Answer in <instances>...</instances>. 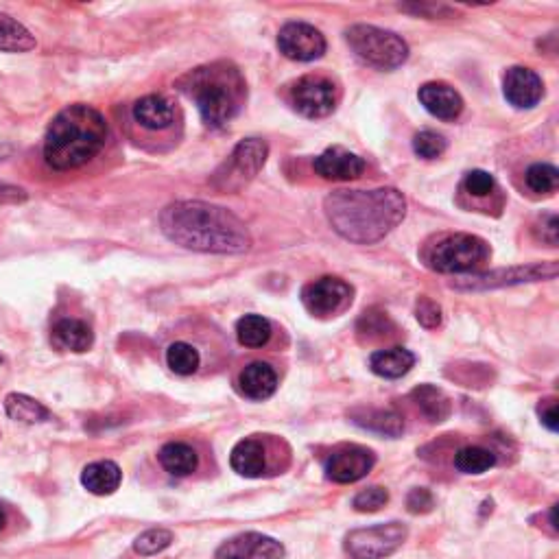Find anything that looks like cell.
<instances>
[{"mask_svg":"<svg viewBox=\"0 0 559 559\" xmlns=\"http://www.w3.org/2000/svg\"><path fill=\"white\" fill-rule=\"evenodd\" d=\"M35 49V38L27 27L7 14H0V51L3 53H27Z\"/></svg>","mask_w":559,"mask_h":559,"instance_id":"83f0119b","label":"cell"},{"mask_svg":"<svg viewBox=\"0 0 559 559\" xmlns=\"http://www.w3.org/2000/svg\"><path fill=\"white\" fill-rule=\"evenodd\" d=\"M239 389L249 400H267L276 394L278 376L273 367L263 361L249 363L239 376Z\"/></svg>","mask_w":559,"mask_h":559,"instance_id":"ac0fdd59","label":"cell"},{"mask_svg":"<svg viewBox=\"0 0 559 559\" xmlns=\"http://www.w3.org/2000/svg\"><path fill=\"white\" fill-rule=\"evenodd\" d=\"M376 457L363 446H343L326 461V477L335 483H356L370 474Z\"/></svg>","mask_w":559,"mask_h":559,"instance_id":"4fadbf2b","label":"cell"},{"mask_svg":"<svg viewBox=\"0 0 559 559\" xmlns=\"http://www.w3.org/2000/svg\"><path fill=\"white\" fill-rule=\"evenodd\" d=\"M352 422L359 424L365 431H372L378 435L398 437L404 431V422L398 413L383 411V409H356L350 413Z\"/></svg>","mask_w":559,"mask_h":559,"instance_id":"d4e9b609","label":"cell"},{"mask_svg":"<svg viewBox=\"0 0 559 559\" xmlns=\"http://www.w3.org/2000/svg\"><path fill=\"white\" fill-rule=\"evenodd\" d=\"M5 411L11 420L22 424H40L51 420L49 409H46L42 402L25 394H9L5 398Z\"/></svg>","mask_w":559,"mask_h":559,"instance_id":"4316f807","label":"cell"},{"mask_svg":"<svg viewBox=\"0 0 559 559\" xmlns=\"http://www.w3.org/2000/svg\"><path fill=\"white\" fill-rule=\"evenodd\" d=\"M352 302V287L341 278H319L302 289V304L315 317H332L346 311Z\"/></svg>","mask_w":559,"mask_h":559,"instance_id":"9c48e42d","label":"cell"},{"mask_svg":"<svg viewBox=\"0 0 559 559\" xmlns=\"http://www.w3.org/2000/svg\"><path fill=\"white\" fill-rule=\"evenodd\" d=\"M230 466L236 474H241L245 479H258L263 477L267 470V455L265 446L258 439H243V442L232 448Z\"/></svg>","mask_w":559,"mask_h":559,"instance_id":"ffe728a7","label":"cell"},{"mask_svg":"<svg viewBox=\"0 0 559 559\" xmlns=\"http://www.w3.org/2000/svg\"><path fill=\"white\" fill-rule=\"evenodd\" d=\"M236 337L245 348H263L271 339L269 319L260 315H245L236 324Z\"/></svg>","mask_w":559,"mask_h":559,"instance_id":"f1b7e54d","label":"cell"},{"mask_svg":"<svg viewBox=\"0 0 559 559\" xmlns=\"http://www.w3.org/2000/svg\"><path fill=\"white\" fill-rule=\"evenodd\" d=\"M217 559H282L284 557V546L269 538V535L247 531L239 533L234 538L225 540L217 553Z\"/></svg>","mask_w":559,"mask_h":559,"instance_id":"5bb4252c","label":"cell"},{"mask_svg":"<svg viewBox=\"0 0 559 559\" xmlns=\"http://www.w3.org/2000/svg\"><path fill=\"white\" fill-rule=\"evenodd\" d=\"M278 49L293 62H315L326 53V38L306 22H289L278 33Z\"/></svg>","mask_w":559,"mask_h":559,"instance_id":"8fae6325","label":"cell"},{"mask_svg":"<svg viewBox=\"0 0 559 559\" xmlns=\"http://www.w3.org/2000/svg\"><path fill=\"white\" fill-rule=\"evenodd\" d=\"M557 276V263H538V265H527V267H511L501 271H490V273H479L468 280L459 282V289H496V287H507V284H522V282H538V280H553Z\"/></svg>","mask_w":559,"mask_h":559,"instance_id":"7c38bea8","label":"cell"},{"mask_svg":"<svg viewBox=\"0 0 559 559\" xmlns=\"http://www.w3.org/2000/svg\"><path fill=\"white\" fill-rule=\"evenodd\" d=\"M420 103L428 114H433L439 121H455L463 112V99L461 94L442 81L424 83L418 92Z\"/></svg>","mask_w":559,"mask_h":559,"instance_id":"e0dca14e","label":"cell"},{"mask_svg":"<svg viewBox=\"0 0 559 559\" xmlns=\"http://www.w3.org/2000/svg\"><path fill=\"white\" fill-rule=\"evenodd\" d=\"M407 507L411 514H428L435 507V498L433 494L426 490V487H418V490H413L407 498Z\"/></svg>","mask_w":559,"mask_h":559,"instance_id":"74e56055","label":"cell"},{"mask_svg":"<svg viewBox=\"0 0 559 559\" xmlns=\"http://www.w3.org/2000/svg\"><path fill=\"white\" fill-rule=\"evenodd\" d=\"M415 317H418V321L424 328L433 330L442 324V308H439V304H435L433 300H428V297H420L418 306H415Z\"/></svg>","mask_w":559,"mask_h":559,"instance_id":"8d00e7d4","label":"cell"},{"mask_svg":"<svg viewBox=\"0 0 559 559\" xmlns=\"http://www.w3.org/2000/svg\"><path fill=\"white\" fill-rule=\"evenodd\" d=\"M494 463H496V455L483 446L461 448L455 455V468L463 474H483L487 470H492Z\"/></svg>","mask_w":559,"mask_h":559,"instance_id":"f546056e","label":"cell"},{"mask_svg":"<svg viewBox=\"0 0 559 559\" xmlns=\"http://www.w3.org/2000/svg\"><path fill=\"white\" fill-rule=\"evenodd\" d=\"M94 343L92 328L81 319H59L53 326V346L64 352H88Z\"/></svg>","mask_w":559,"mask_h":559,"instance_id":"44dd1931","label":"cell"},{"mask_svg":"<svg viewBox=\"0 0 559 559\" xmlns=\"http://www.w3.org/2000/svg\"><path fill=\"white\" fill-rule=\"evenodd\" d=\"M180 88L195 101L201 121L210 127L230 123L241 112L245 99V81L239 68L230 64L197 68L180 81Z\"/></svg>","mask_w":559,"mask_h":559,"instance_id":"277c9868","label":"cell"},{"mask_svg":"<svg viewBox=\"0 0 559 559\" xmlns=\"http://www.w3.org/2000/svg\"><path fill=\"white\" fill-rule=\"evenodd\" d=\"M387 326H391V321H389V317L385 313H380L378 324H376V315L370 311V313H365L363 319L359 321V332H376L378 337H383Z\"/></svg>","mask_w":559,"mask_h":559,"instance_id":"f35d334b","label":"cell"},{"mask_svg":"<svg viewBox=\"0 0 559 559\" xmlns=\"http://www.w3.org/2000/svg\"><path fill=\"white\" fill-rule=\"evenodd\" d=\"M415 365V354L409 352L407 348H385L376 350L370 356V370L380 376V378H402L404 374L411 372V367Z\"/></svg>","mask_w":559,"mask_h":559,"instance_id":"603a6c76","label":"cell"},{"mask_svg":"<svg viewBox=\"0 0 559 559\" xmlns=\"http://www.w3.org/2000/svg\"><path fill=\"white\" fill-rule=\"evenodd\" d=\"M542 228H544V234H540V239L549 243L551 247L557 245V232H559V221L555 214H546V217L542 219Z\"/></svg>","mask_w":559,"mask_h":559,"instance_id":"60d3db41","label":"cell"},{"mask_svg":"<svg viewBox=\"0 0 559 559\" xmlns=\"http://www.w3.org/2000/svg\"><path fill=\"white\" fill-rule=\"evenodd\" d=\"M291 103L306 118H324L337 107V88L321 75H306L291 90Z\"/></svg>","mask_w":559,"mask_h":559,"instance_id":"30bf717a","label":"cell"},{"mask_svg":"<svg viewBox=\"0 0 559 559\" xmlns=\"http://www.w3.org/2000/svg\"><path fill=\"white\" fill-rule=\"evenodd\" d=\"M123 472L114 461H94L81 472V485L94 496H110L121 487Z\"/></svg>","mask_w":559,"mask_h":559,"instance_id":"7402d4cb","label":"cell"},{"mask_svg":"<svg viewBox=\"0 0 559 559\" xmlns=\"http://www.w3.org/2000/svg\"><path fill=\"white\" fill-rule=\"evenodd\" d=\"M5 525H7V516H5L3 507H0V531H3V529H5Z\"/></svg>","mask_w":559,"mask_h":559,"instance_id":"7bdbcfd3","label":"cell"},{"mask_svg":"<svg viewBox=\"0 0 559 559\" xmlns=\"http://www.w3.org/2000/svg\"><path fill=\"white\" fill-rule=\"evenodd\" d=\"M490 258V245L474 234H442L428 243L422 260L428 269L437 273H468L479 269Z\"/></svg>","mask_w":559,"mask_h":559,"instance_id":"5b68a950","label":"cell"},{"mask_svg":"<svg viewBox=\"0 0 559 559\" xmlns=\"http://www.w3.org/2000/svg\"><path fill=\"white\" fill-rule=\"evenodd\" d=\"M463 190L477 199L490 197L496 193V180L487 171H470L463 177Z\"/></svg>","mask_w":559,"mask_h":559,"instance_id":"e575fe53","label":"cell"},{"mask_svg":"<svg viewBox=\"0 0 559 559\" xmlns=\"http://www.w3.org/2000/svg\"><path fill=\"white\" fill-rule=\"evenodd\" d=\"M387 503H389V492L385 490V487H367V490L356 494L352 501L354 509L363 511V514H372V511H378Z\"/></svg>","mask_w":559,"mask_h":559,"instance_id":"d590c367","label":"cell"},{"mask_svg":"<svg viewBox=\"0 0 559 559\" xmlns=\"http://www.w3.org/2000/svg\"><path fill=\"white\" fill-rule=\"evenodd\" d=\"M411 398L415 404H418V409L426 415V420L433 424L446 422L450 411H453V407H450V398L435 385H420L418 389H413Z\"/></svg>","mask_w":559,"mask_h":559,"instance_id":"484cf974","label":"cell"},{"mask_svg":"<svg viewBox=\"0 0 559 559\" xmlns=\"http://www.w3.org/2000/svg\"><path fill=\"white\" fill-rule=\"evenodd\" d=\"M171 243L204 254H243L252 245L245 223L230 210L206 201H175L160 214Z\"/></svg>","mask_w":559,"mask_h":559,"instance_id":"6da1fadb","label":"cell"},{"mask_svg":"<svg viewBox=\"0 0 559 559\" xmlns=\"http://www.w3.org/2000/svg\"><path fill=\"white\" fill-rule=\"evenodd\" d=\"M503 94L509 105L518 107V110H531V107L540 103L544 94L542 79L531 68L514 66L505 73Z\"/></svg>","mask_w":559,"mask_h":559,"instance_id":"9a60e30c","label":"cell"},{"mask_svg":"<svg viewBox=\"0 0 559 559\" xmlns=\"http://www.w3.org/2000/svg\"><path fill=\"white\" fill-rule=\"evenodd\" d=\"M27 193L16 186H0V201H25Z\"/></svg>","mask_w":559,"mask_h":559,"instance_id":"b9f144b4","label":"cell"},{"mask_svg":"<svg viewBox=\"0 0 559 559\" xmlns=\"http://www.w3.org/2000/svg\"><path fill=\"white\" fill-rule=\"evenodd\" d=\"M317 175L332 182H352L365 173V160L343 147H330L313 162Z\"/></svg>","mask_w":559,"mask_h":559,"instance_id":"2e32d148","label":"cell"},{"mask_svg":"<svg viewBox=\"0 0 559 559\" xmlns=\"http://www.w3.org/2000/svg\"><path fill=\"white\" fill-rule=\"evenodd\" d=\"M446 147H448L446 138L442 134L431 132V129H424V132L415 134L413 138V151L424 160L439 158L446 151Z\"/></svg>","mask_w":559,"mask_h":559,"instance_id":"836d02e7","label":"cell"},{"mask_svg":"<svg viewBox=\"0 0 559 559\" xmlns=\"http://www.w3.org/2000/svg\"><path fill=\"white\" fill-rule=\"evenodd\" d=\"M525 182L535 195H551L559 182V171L553 164H533L525 173Z\"/></svg>","mask_w":559,"mask_h":559,"instance_id":"1f68e13d","label":"cell"},{"mask_svg":"<svg viewBox=\"0 0 559 559\" xmlns=\"http://www.w3.org/2000/svg\"><path fill=\"white\" fill-rule=\"evenodd\" d=\"M540 418H542V424L549 428L551 433L557 431V428H559V409H557L555 400H546V404H542Z\"/></svg>","mask_w":559,"mask_h":559,"instance_id":"ab89813d","label":"cell"},{"mask_svg":"<svg viewBox=\"0 0 559 559\" xmlns=\"http://www.w3.org/2000/svg\"><path fill=\"white\" fill-rule=\"evenodd\" d=\"M326 217L341 239L372 245L402 223L407 199L396 188L337 190L326 197Z\"/></svg>","mask_w":559,"mask_h":559,"instance_id":"7a4b0ae2","label":"cell"},{"mask_svg":"<svg viewBox=\"0 0 559 559\" xmlns=\"http://www.w3.org/2000/svg\"><path fill=\"white\" fill-rule=\"evenodd\" d=\"M407 535L409 529L402 522H387V525L350 531L343 546L352 559H385L400 549Z\"/></svg>","mask_w":559,"mask_h":559,"instance_id":"ba28073f","label":"cell"},{"mask_svg":"<svg viewBox=\"0 0 559 559\" xmlns=\"http://www.w3.org/2000/svg\"><path fill=\"white\" fill-rule=\"evenodd\" d=\"M346 40L356 57L378 70H394L409 59V44L398 33L374 25H354Z\"/></svg>","mask_w":559,"mask_h":559,"instance_id":"8992f818","label":"cell"},{"mask_svg":"<svg viewBox=\"0 0 559 559\" xmlns=\"http://www.w3.org/2000/svg\"><path fill=\"white\" fill-rule=\"evenodd\" d=\"M105 116L86 103L59 112L44 138V160L55 171H70L97 158L107 142Z\"/></svg>","mask_w":559,"mask_h":559,"instance_id":"3957f363","label":"cell"},{"mask_svg":"<svg viewBox=\"0 0 559 559\" xmlns=\"http://www.w3.org/2000/svg\"><path fill=\"white\" fill-rule=\"evenodd\" d=\"M134 118L140 127L151 129V132H160V129L173 125L175 107L169 99L160 97V94H149V97H142L140 101H136Z\"/></svg>","mask_w":559,"mask_h":559,"instance_id":"d6986e66","label":"cell"},{"mask_svg":"<svg viewBox=\"0 0 559 559\" xmlns=\"http://www.w3.org/2000/svg\"><path fill=\"white\" fill-rule=\"evenodd\" d=\"M269 156V147L260 138H245L234 147L232 156L214 173L212 184L223 190H241L263 169Z\"/></svg>","mask_w":559,"mask_h":559,"instance_id":"52a82bcc","label":"cell"},{"mask_svg":"<svg viewBox=\"0 0 559 559\" xmlns=\"http://www.w3.org/2000/svg\"><path fill=\"white\" fill-rule=\"evenodd\" d=\"M158 461L166 472L173 474V477H188V474L197 470L199 455L193 446L184 442H171L160 448Z\"/></svg>","mask_w":559,"mask_h":559,"instance_id":"cb8c5ba5","label":"cell"},{"mask_svg":"<svg viewBox=\"0 0 559 559\" xmlns=\"http://www.w3.org/2000/svg\"><path fill=\"white\" fill-rule=\"evenodd\" d=\"M173 540L175 535L169 529H149L134 540V551L142 557H151L169 549Z\"/></svg>","mask_w":559,"mask_h":559,"instance_id":"d6a6232c","label":"cell"},{"mask_svg":"<svg viewBox=\"0 0 559 559\" xmlns=\"http://www.w3.org/2000/svg\"><path fill=\"white\" fill-rule=\"evenodd\" d=\"M166 363H169V367L175 374L190 376L199 370L201 356L193 346H190V343L177 341L171 343L169 350H166Z\"/></svg>","mask_w":559,"mask_h":559,"instance_id":"4dcf8cb0","label":"cell"}]
</instances>
